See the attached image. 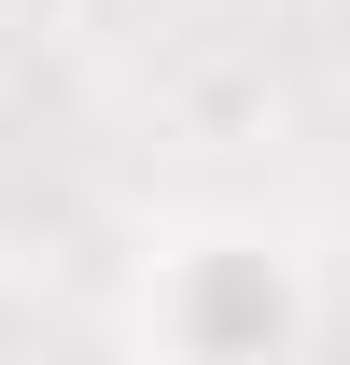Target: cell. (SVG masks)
<instances>
[{
    "instance_id": "6da1fadb",
    "label": "cell",
    "mask_w": 350,
    "mask_h": 365,
    "mask_svg": "<svg viewBox=\"0 0 350 365\" xmlns=\"http://www.w3.org/2000/svg\"><path fill=\"white\" fill-rule=\"evenodd\" d=\"M127 337L154 365H295L322 337V267L266 211H182L127 253Z\"/></svg>"
}]
</instances>
